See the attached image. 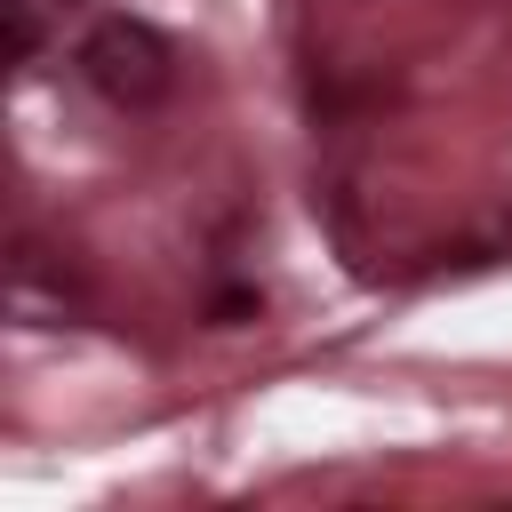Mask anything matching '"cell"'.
<instances>
[{
	"mask_svg": "<svg viewBox=\"0 0 512 512\" xmlns=\"http://www.w3.org/2000/svg\"><path fill=\"white\" fill-rule=\"evenodd\" d=\"M80 80L104 96V104H120V112H152L168 88H176V48L144 24V16H96L88 32H80Z\"/></svg>",
	"mask_w": 512,
	"mask_h": 512,
	"instance_id": "cell-1",
	"label": "cell"
},
{
	"mask_svg": "<svg viewBox=\"0 0 512 512\" xmlns=\"http://www.w3.org/2000/svg\"><path fill=\"white\" fill-rule=\"evenodd\" d=\"M16 64H40V16H32V0H16Z\"/></svg>",
	"mask_w": 512,
	"mask_h": 512,
	"instance_id": "cell-2",
	"label": "cell"
},
{
	"mask_svg": "<svg viewBox=\"0 0 512 512\" xmlns=\"http://www.w3.org/2000/svg\"><path fill=\"white\" fill-rule=\"evenodd\" d=\"M248 312H256V296H248V288H232V296H216V320H248Z\"/></svg>",
	"mask_w": 512,
	"mask_h": 512,
	"instance_id": "cell-3",
	"label": "cell"
}]
</instances>
